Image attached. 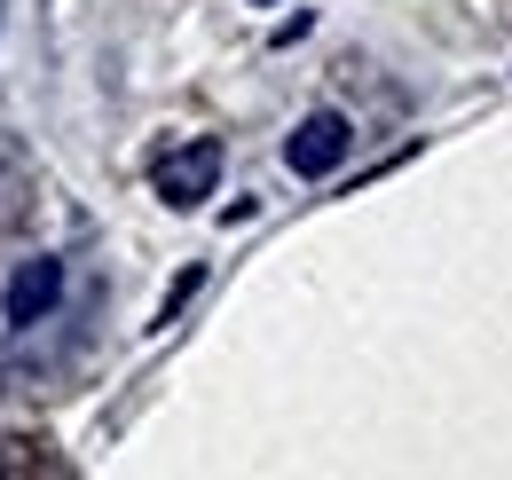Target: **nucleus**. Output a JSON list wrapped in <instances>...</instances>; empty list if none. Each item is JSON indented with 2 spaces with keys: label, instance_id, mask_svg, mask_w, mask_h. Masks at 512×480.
<instances>
[{
  "label": "nucleus",
  "instance_id": "20e7f679",
  "mask_svg": "<svg viewBox=\"0 0 512 480\" xmlns=\"http://www.w3.org/2000/svg\"><path fill=\"white\" fill-rule=\"evenodd\" d=\"M253 8H268V0H253Z\"/></svg>",
  "mask_w": 512,
  "mask_h": 480
},
{
  "label": "nucleus",
  "instance_id": "f257e3e1",
  "mask_svg": "<svg viewBox=\"0 0 512 480\" xmlns=\"http://www.w3.org/2000/svg\"><path fill=\"white\" fill-rule=\"evenodd\" d=\"M347 150H355V126L339 119V111H308V119L284 134V166H292L300 181L339 174V166H347Z\"/></svg>",
  "mask_w": 512,
  "mask_h": 480
},
{
  "label": "nucleus",
  "instance_id": "f03ea898",
  "mask_svg": "<svg viewBox=\"0 0 512 480\" xmlns=\"http://www.w3.org/2000/svg\"><path fill=\"white\" fill-rule=\"evenodd\" d=\"M64 300V260L56 252H32V260H16V276H8V331H40L48 315Z\"/></svg>",
  "mask_w": 512,
  "mask_h": 480
},
{
  "label": "nucleus",
  "instance_id": "7ed1b4c3",
  "mask_svg": "<svg viewBox=\"0 0 512 480\" xmlns=\"http://www.w3.org/2000/svg\"><path fill=\"white\" fill-rule=\"evenodd\" d=\"M213 181H221V142H213V134H197V142H182V150H166V158H158V197H166L174 213L205 205V197H213Z\"/></svg>",
  "mask_w": 512,
  "mask_h": 480
}]
</instances>
